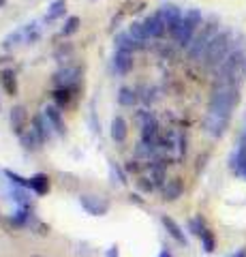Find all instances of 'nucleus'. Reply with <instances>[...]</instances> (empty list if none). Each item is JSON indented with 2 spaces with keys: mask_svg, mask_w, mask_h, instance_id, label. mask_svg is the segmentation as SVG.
<instances>
[{
  "mask_svg": "<svg viewBox=\"0 0 246 257\" xmlns=\"http://www.w3.org/2000/svg\"><path fill=\"white\" fill-rule=\"evenodd\" d=\"M43 116L47 118V122L52 124V128L56 131L58 135H65V120H62V111L58 107H54V105H47L43 107Z\"/></svg>",
  "mask_w": 246,
  "mask_h": 257,
  "instance_id": "ddd939ff",
  "label": "nucleus"
},
{
  "mask_svg": "<svg viewBox=\"0 0 246 257\" xmlns=\"http://www.w3.org/2000/svg\"><path fill=\"white\" fill-rule=\"evenodd\" d=\"M158 257H171V253H169V251H163V253L158 255Z\"/></svg>",
  "mask_w": 246,
  "mask_h": 257,
  "instance_id": "72a5a7b5",
  "label": "nucleus"
},
{
  "mask_svg": "<svg viewBox=\"0 0 246 257\" xmlns=\"http://www.w3.org/2000/svg\"><path fill=\"white\" fill-rule=\"evenodd\" d=\"M9 120H11V128H13V133L18 135H24L28 131V111L24 105H15L11 109V114H9Z\"/></svg>",
  "mask_w": 246,
  "mask_h": 257,
  "instance_id": "0eeeda50",
  "label": "nucleus"
},
{
  "mask_svg": "<svg viewBox=\"0 0 246 257\" xmlns=\"http://www.w3.org/2000/svg\"><path fill=\"white\" fill-rule=\"evenodd\" d=\"M79 204H82L84 210L92 216H103V214L109 212V202L99 197V195H88V193H84V195H79Z\"/></svg>",
  "mask_w": 246,
  "mask_h": 257,
  "instance_id": "39448f33",
  "label": "nucleus"
},
{
  "mask_svg": "<svg viewBox=\"0 0 246 257\" xmlns=\"http://www.w3.org/2000/svg\"><path fill=\"white\" fill-rule=\"evenodd\" d=\"M201 22H203V15L199 9H190L188 13H184V18H182V22L178 24V28L171 32L173 41H176L180 47H188L190 41L195 39L197 28L201 26Z\"/></svg>",
  "mask_w": 246,
  "mask_h": 257,
  "instance_id": "7ed1b4c3",
  "label": "nucleus"
},
{
  "mask_svg": "<svg viewBox=\"0 0 246 257\" xmlns=\"http://www.w3.org/2000/svg\"><path fill=\"white\" fill-rule=\"evenodd\" d=\"M158 140H161L158 138V124L152 116L148 122L141 124V144H146L150 148H158Z\"/></svg>",
  "mask_w": 246,
  "mask_h": 257,
  "instance_id": "9d476101",
  "label": "nucleus"
},
{
  "mask_svg": "<svg viewBox=\"0 0 246 257\" xmlns=\"http://www.w3.org/2000/svg\"><path fill=\"white\" fill-rule=\"evenodd\" d=\"M118 103L124 107H133L137 103V92L131 90V88H120L118 90Z\"/></svg>",
  "mask_w": 246,
  "mask_h": 257,
  "instance_id": "393cba45",
  "label": "nucleus"
},
{
  "mask_svg": "<svg viewBox=\"0 0 246 257\" xmlns=\"http://www.w3.org/2000/svg\"><path fill=\"white\" fill-rule=\"evenodd\" d=\"M141 24H144V30H146L148 39H161L165 32H167V26H165V22L161 20V15H158V13L148 15V18Z\"/></svg>",
  "mask_w": 246,
  "mask_h": 257,
  "instance_id": "1a4fd4ad",
  "label": "nucleus"
},
{
  "mask_svg": "<svg viewBox=\"0 0 246 257\" xmlns=\"http://www.w3.org/2000/svg\"><path fill=\"white\" fill-rule=\"evenodd\" d=\"M214 35H216V26H208V28H203L199 35H195V39L186 47L188 58L190 60H203V54H205V50H208V45L214 39Z\"/></svg>",
  "mask_w": 246,
  "mask_h": 257,
  "instance_id": "20e7f679",
  "label": "nucleus"
},
{
  "mask_svg": "<svg viewBox=\"0 0 246 257\" xmlns=\"http://www.w3.org/2000/svg\"><path fill=\"white\" fill-rule=\"evenodd\" d=\"M229 54H231V32H216L203 54V67L218 69L227 60Z\"/></svg>",
  "mask_w": 246,
  "mask_h": 257,
  "instance_id": "f03ea898",
  "label": "nucleus"
},
{
  "mask_svg": "<svg viewBox=\"0 0 246 257\" xmlns=\"http://www.w3.org/2000/svg\"><path fill=\"white\" fill-rule=\"evenodd\" d=\"M129 35H131L137 43H144L146 39H148L146 30H144V24H141V22H133V24H131V26H129Z\"/></svg>",
  "mask_w": 246,
  "mask_h": 257,
  "instance_id": "cd10ccee",
  "label": "nucleus"
},
{
  "mask_svg": "<svg viewBox=\"0 0 246 257\" xmlns=\"http://www.w3.org/2000/svg\"><path fill=\"white\" fill-rule=\"evenodd\" d=\"M54 96H56L58 103H69V99H71V88H58V90L54 92Z\"/></svg>",
  "mask_w": 246,
  "mask_h": 257,
  "instance_id": "2f4dec72",
  "label": "nucleus"
},
{
  "mask_svg": "<svg viewBox=\"0 0 246 257\" xmlns=\"http://www.w3.org/2000/svg\"><path fill=\"white\" fill-rule=\"evenodd\" d=\"M67 11V0H54V3L47 7V13H45V22H56L60 20Z\"/></svg>",
  "mask_w": 246,
  "mask_h": 257,
  "instance_id": "412c9836",
  "label": "nucleus"
},
{
  "mask_svg": "<svg viewBox=\"0 0 246 257\" xmlns=\"http://www.w3.org/2000/svg\"><path fill=\"white\" fill-rule=\"evenodd\" d=\"M0 84H3L7 94H11V96L18 94V75H15L13 69H3L0 71Z\"/></svg>",
  "mask_w": 246,
  "mask_h": 257,
  "instance_id": "a211bd4d",
  "label": "nucleus"
},
{
  "mask_svg": "<svg viewBox=\"0 0 246 257\" xmlns=\"http://www.w3.org/2000/svg\"><path fill=\"white\" fill-rule=\"evenodd\" d=\"M133 64H135V58H133V52H122V50H118L114 54V71L118 75H126L129 71L133 69Z\"/></svg>",
  "mask_w": 246,
  "mask_h": 257,
  "instance_id": "9b49d317",
  "label": "nucleus"
},
{
  "mask_svg": "<svg viewBox=\"0 0 246 257\" xmlns=\"http://www.w3.org/2000/svg\"><path fill=\"white\" fill-rule=\"evenodd\" d=\"M203 227H205V225H203V221H201V219H190V221H188V229L193 231L195 236H199L201 231H203Z\"/></svg>",
  "mask_w": 246,
  "mask_h": 257,
  "instance_id": "7c9ffc66",
  "label": "nucleus"
},
{
  "mask_svg": "<svg viewBox=\"0 0 246 257\" xmlns=\"http://www.w3.org/2000/svg\"><path fill=\"white\" fill-rule=\"evenodd\" d=\"M227 126H229V118H225V116H216V114H210L208 111L203 118V131L212 135V138H223Z\"/></svg>",
  "mask_w": 246,
  "mask_h": 257,
  "instance_id": "423d86ee",
  "label": "nucleus"
},
{
  "mask_svg": "<svg viewBox=\"0 0 246 257\" xmlns=\"http://www.w3.org/2000/svg\"><path fill=\"white\" fill-rule=\"evenodd\" d=\"M109 172H112V182H116V178H118V184H126V174L120 170V167H118L116 163H114V161H112V163H109Z\"/></svg>",
  "mask_w": 246,
  "mask_h": 257,
  "instance_id": "c756f323",
  "label": "nucleus"
},
{
  "mask_svg": "<svg viewBox=\"0 0 246 257\" xmlns=\"http://www.w3.org/2000/svg\"><path fill=\"white\" fill-rule=\"evenodd\" d=\"M233 257H246V246H242V248H240V251H237V253H235Z\"/></svg>",
  "mask_w": 246,
  "mask_h": 257,
  "instance_id": "473e14b6",
  "label": "nucleus"
},
{
  "mask_svg": "<svg viewBox=\"0 0 246 257\" xmlns=\"http://www.w3.org/2000/svg\"><path fill=\"white\" fill-rule=\"evenodd\" d=\"M199 238H201V246H203L205 253H212L214 248H216V240H214V234H212L208 227H203V231L199 234Z\"/></svg>",
  "mask_w": 246,
  "mask_h": 257,
  "instance_id": "bb28decb",
  "label": "nucleus"
},
{
  "mask_svg": "<svg viewBox=\"0 0 246 257\" xmlns=\"http://www.w3.org/2000/svg\"><path fill=\"white\" fill-rule=\"evenodd\" d=\"M20 45H24V32H22V28L9 32V35L3 39V47H5V50H15V47H20Z\"/></svg>",
  "mask_w": 246,
  "mask_h": 257,
  "instance_id": "b1692460",
  "label": "nucleus"
},
{
  "mask_svg": "<svg viewBox=\"0 0 246 257\" xmlns=\"http://www.w3.org/2000/svg\"><path fill=\"white\" fill-rule=\"evenodd\" d=\"M161 223H163V227L167 229V234H169V236H171L173 240H176L178 244H182V246H186V244H188V240H186V234H184V231H182V227H180V225H178L176 221L171 219V216L163 214V216H161Z\"/></svg>",
  "mask_w": 246,
  "mask_h": 257,
  "instance_id": "f8f14e48",
  "label": "nucleus"
},
{
  "mask_svg": "<svg viewBox=\"0 0 246 257\" xmlns=\"http://www.w3.org/2000/svg\"><path fill=\"white\" fill-rule=\"evenodd\" d=\"M5 176L11 180L13 187H24V189H28V184H30V178H22L20 174H15L11 170H5Z\"/></svg>",
  "mask_w": 246,
  "mask_h": 257,
  "instance_id": "c85d7f7f",
  "label": "nucleus"
},
{
  "mask_svg": "<svg viewBox=\"0 0 246 257\" xmlns=\"http://www.w3.org/2000/svg\"><path fill=\"white\" fill-rule=\"evenodd\" d=\"M184 193V184H182L180 178H171L163 189V199L165 202H176V199Z\"/></svg>",
  "mask_w": 246,
  "mask_h": 257,
  "instance_id": "6ab92c4d",
  "label": "nucleus"
},
{
  "mask_svg": "<svg viewBox=\"0 0 246 257\" xmlns=\"http://www.w3.org/2000/svg\"><path fill=\"white\" fill-rule=\"evenodd\" d=\"M77 75H79L77 67H65V69H60L58 73L54 75V82H56L60 88H71L77 82Z\"/></svg>",
  "mask_w": 246,
  "mask_h": 257,
  "instance_id": "2eb2a0df",
  "label": "nucleus"
},
{
  "mask_svg": "<svg viewBox=\"0 0 246 257\" xmlns=\"http://www.w3.org/2000/svg\"><path fill=\"white\" fill-rule=\"evenodd\" d=\"M3 7H7V0H0V9H3Z\"/></svg>",
  "mask_w": 246,
  "mask_h": 257,
  "instance_id": "f704fd0d",
  "label": "nucleus"
},
{
  "mask_svg": "<svg viewBox=\"0 0 246 257\" xmlns=\"http://www.w3.org/2000/svg\"><path fill=\"white\" fill-rule=\"evenodd\" d=\"M156 13L161 15V20L165 22V26H167L169 32L176 30V28H178V24L182 22V18H184V15H182V11L178 9L176 5H163Z\"/></svg>",
  "mask_w": 246,
  "mask_h": 257,
  "instance_id": "6e6552de",
  "label": "nucleus"
},
{
  "mask_svg": "<svg viewBox=\"0 0 246 257\" xmlns=\"http://www.w3.org/2000/svg\"><path fill=\"white\" fill-rule=\"evenodd\" d=\"M28 189L33 193H37V195H45V193L50 191V178H47L45 174H37V176L30 178Z\"/></svg>",
  "mask_w": 246,
  "mask_h": 257,
  "instance_id": "aec40b11",
  "label": "nucleus"
},
{
  "mask_svg": "<svg viewBox=\"0 0 246 257\" xmlns=\"http://www.w3.org/2000/svg\"><path fill=\"white\" fill-rule=\"evenodd\" d=\"M79 24H82V20L77 18V15H71V18L65 20V26L60 28V35L62 37H71V35H75V32L79 30Z\"/></svg>",
  "mask_w": 246,
  "mask_h": 257,
  "instance_id": "a878e982",
  "label": "nucleus"
},
{
  "mask_svg": "<svg viewBox=\"0 0 246 257\" xmlns=\"http://www.w3.org/2000/svg\"><path fill=\"white\" fill-rule=\"evenodd\" d=\"M22 32H24V45H35V43L41 41L43 26L39 22H30L26 26H22Z\"/></svg>",
  "mask_w": 246,
  "mask_h": 257,
  "instance_id": "dca6fc26",
  "label": "nucleus"
},
{
  "mask_svg": "<svg viewBox=\"0 0 246 257\" xmlns=\"http://www.w3.org/2000/svg\"><path fill=\"white\" fill-rule=\"evenodd\" d=\"M30 128H33V131L39 135V140H41L43 144L52 138V131H54L52 124L47 122V118H45L43 114H39V116L33 118V126H30Z\"/></svg>",
  "mask_w": 246,
  "mask_h": 257,
  "instance_id": "f3484780",
  "label": "nucleus"
},
{
  "mask_svg": "<svg viewBox=\"0 0 246 257\" xmlns=\"http://www.w3.org/2000/svg\"><path fill=\"white\" fill-rule=\"evenodd\" d=\"M237 101H240V86L216 82L212 88V94H210L208 111L210 114H216V116L231 118V111L235 109Z\"/></svg>",
  "mask_w": 246,
  "mask_h": 257,
  "instance_id": "f257e3e1",
  "label": "nucleus"
},
{
  "mask_svg": "<svg viewBox=\"0 0 246 257\" xmlns=\"http://www.w3.org/2000/svg\"><path fill=\"white\" fill-rule=\"evenodd\" d=\"M20 142H22V146L26 148V150H30V152H37L39 148H41V140H39V135L33 131V128H28L24 135H20Z\"/></svg>",
  "mask_w": 246,
  "mask_h": 257,
  "instance_id": "4be33fe9",
  "label": "nucleus"
},
{
  "mask_svg": "<svg viewBox=\"0 0 246 257\" xmlns=\"http://www.w3.org/2000/svg\"><path fill=\"white\" fill-rule=\"evenodd\" d=\"M109 133H112V140L116 144H124L126 138H129V124L122 116H116L112 120V126H109Z\"/></svg>",
  "mask_w": 246,
  "mask_h": 257,
  "instance_id": "4468645a",
  "label": "nucleus"
},
{
  "mask_svg": "<svg viewBox=\"0 0 246 257\" xmlns=\"http://www.w3.org/2000/svg\"><path fill=\"white\" fill-rule=\"evenodd\" d=\"M244 75H246V69H244Z\"/></svg>",
  "mask_w": 246,
  "mask_h": 257,
  "instance_id": "c9c22d12",
  "label": "nucleus"
},
{
  "mask_svg": "<svg viewBox=\"0 0 246 257\" xmlns=\"http://www.w3.org/2000/svg\"><path fill=\"white\" fill-rule=\"evenodd\" d=\"M114 43H116L118 50H122V52H135V50H139V47H141V43L135 41L129 32H126V35H118L114 39Z\"/></svg>",
  "mask_w": 246,
  "mask_h": 257,
  "instance_id": "5701e85b",
  "label": "nucleus"
}]
</instances>
